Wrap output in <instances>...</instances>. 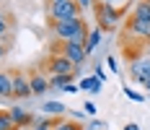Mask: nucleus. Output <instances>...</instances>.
<instances>
[{"mask_svg":"<svg viewBox=\"0 0 150 130\" xmlns=\"http://www.w3.org/2000/svg\"><path fill=\"white\" fill-rule=\"evenodd\" d=\"M80 3L78 0H60V3H47L44 13L47 24H60V21H70V18H80Z\"/></svg>","mask_w":150,"mask_h":130,"instance_id":"obj_2","label":"nucleus"},{"mask_svg":"<svg viewBox=\"0 0 150 130\" xmlns=\"http://www.w3.org/2000/svg\"><path fill=\"white\" fill-rule=\"evenodd\" d=\"M44 112L52 117H65V112H70V109H65V104H60V101H47Z\"/></svg>","mask_w":150,"mask_h":130,"instance_id":"obj_11","label":"nucleus"},{"mask_svg":"<svg viewBox=\"0 0 150 130\" xmlns=\"http://www.w3.org/2000/svg\"><path fill=\"white\" fill-rule=\"evenodd\" d=\"M8 112H11L13 125H16V128H21V130H26L29 125H34V122H36V120H34V115H31V112H26V109H21V107H11Z\"/></svg>","mask_w":150,"mask_h":130,"instance_id":"obj_8","label":"nucleus"},{"mask_svg":"<svg viewBox=\"0 0 150 130\" xmlns=\"http://www.w3.org/2000/svg\"><path fill=\"white\" fill-rule=\"evenodd\" d=\"M124 94H127V96H129V99H135V101H142V96H140V94H137V91H129V86L124 88Z\"/></svg>","mask_w":150,"mask_h":130,"instance_id":"obj_18","label":"nucleus"},{"mask_svg":"<svg viewBox=\"0 0 150 130\" xmlns=\"http://www.w3.org/2000/svg\"><path fill=\"white\" fill-rule=\"evenodd\" d=\"M98 42H101V31L98 29H91V34H88V39H86V52H93L96 47H98Z\"/></svg>","mask_w":150,"mask_h":130,"instance_id":"obj_13","label":"nucleus"},{"mask_svg":"<svg viewBox=\"0 0 150 130\" xmlns=\"http://www.w3.org/2000/svg\"><path fill=\"white\" fill-rule=\"evenodd\" d=\"M0 99H13V81H11V70H0Z\"/></svg>","mask_w":150,"mask_h":130,"instance_id":"obj_9","label":"nucleus"},{"mask_svg":"<svg viewBox=\"0 0 150 130\" xmlns=\"http://www.w3.org/2000/svg\"><path fill=\"white\" fill-rule=\"evenodd\" d=\"M140 86L150 91V62H148V68H145V73H142V78H140Z\"/></svg>","mask_w":150,"mask_h":130,"instance_id":"obj_17","label":"nucleus"},{"mask_svg":"<svg viewBox=\"0 0 150 130\" xmlns=\"http://www.w3.org/2000/svg\"><path fill=\"white\" fill-rule=\"evenodd\" d=\"M80 86L86 88V91H93V94H98V88H101V81H98V78H86Z\"/></svg>","mask_w":150,"mask_h":130,"instance_id":"obj_15","label":"nucleus"},{"mask_svg":"<svg viewBox=\"0 0 150 130\" xmlns=\"http://www.w3.org/2000/svg\"><path fill=\"white\" fill-rule=\"evenodd\" d=\"M0 130H16L13 120H11V112L8 109H0Z\"/></svg>","mask_w":150,"mask_h":130,"instance_id":"obj_14","label":"nucleus"},{"mask_svg":"<svg viewBox=\"0 0 150 130\" xmlns=\"http://www.w3.org/2000/svg\"><path fill=\"white\" fill-rule=\"evenodd\" d=\"M0 16H3V5H0Z\"/></svg>","mask_w":150,"mask_h":130,"instance_id":"obj_25","label":"nucleus"},{"mask_svg":"<svg viewBox=\"0 0 150 130\" xmlns=\"http://www.w3.org/2000/svg\"><path fill=\"white\" fill-rule=\"evenodd\" d=\"M78 3H80V8H93L96 0H78Z\"/></svg>","mask_w":150,"mask_h":130,"instance_id":"obj_20","label":"nucleus"},{"mask_svg":"<svg viewBox=\"0 0 150 130\" xmlns=\"http://www.w3.org/2000/svg\"><path fill=\"white\" fill-rule=\"evenodd\" d=\"M101 3H106V5H114V3H119V0H101Z\"/></svg>","mask_w":150,"mask_h":130,"instance_id":"obj_23","label":"nucleus"},{"mask_svg":"<svg viewBox=\"0 0 150 130\" xmlns=\"http://www.w3.org/2000/svg\"><path fill=\"white\" fill-rule=\"evenodd\" d=\"M26 75H29V86H31V94H34V96H42V94L49 91V78H47V73L31 68Z\"/></svg>","mask_w":150,"mask_h":130,"instance_id":"obj_7","label":"nucleus"},{"mask_svg":"<svg viewBox=\"0 0 150 130\" xmlns=\"http://www.w3.org/2000/svg\"><path fill=\"white\" fill-rule=\"evenodd\" d=\"M124 130H140V125H135V122H129V125H124Z\"/></svg>","mask_w":150,"mask_h":130,"instance_id":"obj_22","label":"nucleus"},{"mask_svg":"<svg viewBox=\"0 0 150 130\" xmlns=\"http://www.w3.org/2000/svg\"><path fill=\"white\" fill-rule=\"evenodd\" d=\"M49 29L54 34V39L62 42H75V44H86L88 39V21L80 16V18H70V21H60V24H49Z\"/></svg>","mask_w":150,"mask_h":130,"instance_id":"obj_1","label":"nucleus"},{"mask_svg":"<svg viewBox=\"0 0 150 130\" xmlns=\"http://www.w3.org/2000/svg\"><path fill=\"white\" fill-rule=\"evenodd\" d=\"M11 24H13V21H11V18H8L5 13L0 16V37H5V34L11 31Z\"/></svg>","mask_w":150,"mask_h":130,"instance_id":"obj_16","label":"nucleus"},{"mask_svg":"<svg viewBox=\"0 0 150 130\" xmlns=\"http://www.w3.org/2000/svg\"><path fill=\"white\" fill-rule=\"evenodd\" d=\"M11 52V44H5V42H0V57H5Z\"/></svg>","mask_w":150,"mask_h":130,"instance_id":"obj_19","label":"nucleus"},{"mask_svg":"<svg viewBox=\"0 0 150 130\" xmlns=\"http://www.w3.org/2000/svg\"><path fill=\"white\" fill-rule=\"evenodd\" d=\"M49 55H62V57L70 60L75 68H78V65H83V62H86V57H88V52H86V44L62 42V39H54V42H52V47H49Z\"/></svg>","mask_w":150,"mask_h":130,"instance_id":"obj_3","label":"nucleus"},{"mask_svg":"<svg viewBox=\"0 0 150 130\" xmlns=\"http://www.w3.org/2000/svg\"><path fill=\"white\" fill-rule=\"evenodd\" d=\"M142 3H148V5H150V0H142Z\"/></svg>","mask_w":150,"mask_h":130,"instance_id":"obj_26","label":"nucleus"},{"mask_svg":"<svg viewBox=\"0 0 150 130\" xmlns=\"http://www.w3.org/2000/svg\"><path fill=\"white\" fill-rule=\"evenodd\" d=\"M86 112H88V115H96V104H91V101H86Z\"/></svg>","mask_w":150,"mask_h":130,"instance_id":"obj_21","label":"nucleus"},{"mask_svg":"<svg viewBox=\"0 0 150 130\" xmlns=\"http://www.w3.org/2000/svg\"><path fill=\"white\" fill-rule=\"evenodd\" d=\"M54 130H86V128H83V122H78V120L60 117V120H57V128H54Z\"/></svg>","mask_w":150,"mask_h":130,"instance_id":"obj_12","label":"nucleus"},{"mask_svg":"<svg viewBox=\"0 0 150 130\" xmlns=\"http://www.w3.org/2000/svg\"><path fill=\"white\" fill-rule=\"evenodd\" d=\"M42 65H44V70H47V78H49V75H67V73H75V65L67 57H62V55H49V57H44Z\"/></svg>","mask_w":150,"mask_h":130,"instance_id":"obj_5","label":"nucleus"},{"mask_svg":"<svg viewBox=\"0 0 150 130\" xmlns=\"http://www.w3.org/2000/svg\"><path fill=\"white\" fill-rule=\"evenodd\" d=\"M11 81H13V99H26L34 96L29 86V75L21 70V68H11Z\"/></svg>","mask_w":150,"mask_h":130,"instance_id":"obj_6","label":"nucleus"},{"mask_svg":"<svg viewBox=\"0 0 150 130\" xmlns=\"http://www.w3.org/2000/svg\"><path fill=\"white\" fill-rule=\"evenodd\" d=\"M75 75H78V70H75V73H67V75H49V88H60V91H65V88L73 83Z\"/></svg>","mask_w":150,"mask_h":130,"instance_id":"obj_10","label":"nucleus"},{"mask_svg":"<svg viewBox=\"0 0 150 130\" xmlns=\"http://www.w3.org/2000/svg\"><path fill=\"white\" fill-rule=\"evenodd\" d=\"M93 13H96V21H98V31H109L119 24V18L124 16V8H114V5H106L101 0H96Z\"/></svg>","mask_w":150,"mask_h":130,"instance_id":"obj_4","label":"nucleus"},{"mask_svg":"<svg viewBox=\"0 0 150 130\" xmlns=\"http://www.w3.org/2000/svg\"><path fill=\"white\" fill-rule=\"evenodd\" d=\"M44 3H60V0H44Z\"/></svg>","mask_w":150,"mask_h":130,"instance_id":"obj_24","label":"nucleus"}]
</instances>
